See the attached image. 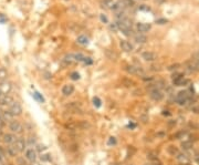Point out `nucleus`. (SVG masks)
<instances>
[{"mask_svg": "<svg viewBox=\"0 0 199 165\" xmlns=\"http://www.w3.org/2000/svg\"><path fill=\"white\" fill-rule=\"evenodd\" d=\"M120 46H121L122 50L126 51V52H131V51H133V46H132L131 42H129V41L122 40L121 43H120Z\"/></svg>", "mask_w": 199, "mask_h": 165, "instance_id": "16", "label": "nucleus"}, {"mask_svg": "<svg viewBox=\"0 0 199 165\" xmlns=\"http://www.w3.org/2000/svg\"><path fill=\"white\" fill-rule=\"evenodd\" d=\"M196 161H197V162H198V163H199V155H198V156H196Z\"/></svg>", "mask_w": 199, "mask_h": 165, "instance_id": "43", "label": "nucleus"}, {"mask_svg": "<svg viewBox=\"0 0 199 165\" xmlns=\"http://www.w3.org/2000/svg\"><path fill=\"white\" fill-rule=\"evenodd\" d=\"M100 18H101V20L103 21V22H105V23H107V22H108L107 18H106V17H105V16H104V15H101V17H100Z\"/></svg>", "mask_w": 199, "mask_h": 165, "instance_id": "40", "label": "nucleus"}, {"mask_svg": "<svg viewBox=\"0 0 199 165\" xmlns=\"http://www.w3.org/2000/svg\"><path fill=\"white\" fill-rule=\"evenodd\" d=\"M68 109L70 111H72L73 113H79V114H82V109H81V105L76 102H71L68 105Z\"/></svg>", "mask_w": 199, "mask_h": 165, "instance_id": "12", "label": "nucleus"}, {"mask_svg": "<svg viewBox=\"0 0 199 165\" xmlns=\"http://www.w3.org/2000/svg\"><path fill=\"white\" fill-rule=\"evenodd\" d=\"M178 66H179V64H175V66H169V68H168V70H174V69H175V70H176V69H178Z\"/></svg>", "mask_w": 199, "mask_h": 165, "instance_id": "41", "label": "nucleus"}, {"mask_svg": "<svg viewBox=\"0 0 199 165\" xmlns=\"http://www.w3.org/2000/svg\"><path fill=\"white\" fill-rule=\"evenodd\" d=\"M167 22H168V20H167V19H164V18L157 19L156 20V23H158V25H166Z\"/></svg>", "mask_w": 199, "mask_h": 165, "instance_id": "34", "label": "nucleus"}, {"mask_svg": "<svg viewBox=\"0 0 199 165\" xmlns=\"http://www.w3.org/2000/svg\"><path fill=\"white\" fill-rule=\"evenodd\" d=\"M71 79L72 80H79L80 79V74L78 72H73V73L71 74Z\"/></svg>", "mask_w": 199, "mask_h": 165, "instance_id": "35", "label": "nucleus"}, {"mask_svg": "<svg viewBox=\"0 0 199 165\" xmlns=\"http://www.w3.org/2000/svg\"><path fill=\"white\" fill-rule=\"evenodd\" d=\"M102 7H105V8H113L114 6V1L113 0H102Z\"/></svg>", "mask_w": 199, "mask_h": 165, "instance_id": "23", "label": "nucleus"}, {"mask_svg": "<svg viewBox=\"0 0 199 165\" xmlns=\"http://www.w3.org/2000/svg\"><path fill=\"white\" fill-rule=\"evenodd\" d=\"M167 152H168V154H170V155H177L178 154V150H177V147L176 146H173V145H170V146H168L167 147Z\"/></svg>", "mask_w": 199, "mask_h": 165, "instance_id": "22", "label": "nucleus"}, {"mask_svg": "<svg viewBox=\"0 0 199 165\" xmlns=\"http://www.w3.org/2000/svg\"><path fill=\"white\" fill-rule=\"evenodd\" d=\"M176 158H177V160L180 161V162H183V163H186V162H188V161H189L188 155H187L186 153H178Z\"/></svg>", "mask_w": 199, "mask_h": 165, "instance_id": "20", "label": "nucleus"}, {"mask_svg": "<svg viewBox=\"0 0 199 165\" xmlns=\"http://www.w3.org/2000/svg\"><path fill=\"white\" fill-rule=\"evenodd\" d=\"M3 110H1V108H0V115H1V113H2Z\"/></svg>", "mask_w": 199, "mask_h": 165, "instance_id": "44", "label": "nucleus"}, {"mask_svg": "<svg viewBox=\"0 0 199 165\" xmlns=\"http://www.w3.org/2000/svg\"><path fill=\"white\" fill-rule=\"evenodd\" d=\"M37 151L34 150V149H32V147H29V149H27V150L25 151V158L27 161H29V162H34L35 160H37Z\"/></svg>", "mask_w": 199, "mask_h": 165, "instance_id": "6", "label": "nucleus"}, {"mask_svg": "<svg viewBox=\"0 0 199 165\" xmlns=\"http://www.w3.org/2000/svg\"><path fill=\"white\" fill-rule=\"evenodd\" d=\"M190 99V94L188 93V91H182L177 94L176 97V102L179 105H184L187 103V101Z\"/></svg>", "mask_w": 199, "mask_h": 165, "instance_id": "3", "label": "nucleus"}, {"mask_svg": "<svg viewBox=\"0 0 199 165\" xmlns=\"http://www.w3.org/2000/svg\"><path fill=\"white\" fill-rule=\"evenodd\" d=\"M142 58H143L145 61H155L157 59V56H156V53H154V52L146 51V52H143Z\"/></svg>", "mask_w": 199, "mask_h": 165, "instance_id": "13", "label": "nucleus"}, {"mask_svg": "<svg viewBox=\"0 0 199 165\" xmlns=\"http://www.w3.org/2000/svg\"><path fill=\"white\" fill-rule=\"evenodd\" d=\"M13 102V98L10 94H3L0 98V108H9L10 104Z\"/></svg>", "mask_w": 199, "mask_h": 165, "instance_id": "7", "label": "nucleus"}, {"mask_svg": "<svg viewBox=\"0 0 199 165\" xmlns=\"http://www.w3.org/2000/svg\"><path fill=\"white\" fill-rule=\"evenodd\" d=\"M147 158H148L149 161L156 162V161H158V155H157L155 152H149L148 154H147Z\"/></svg>", "mask_w": 199, "mask_h": 165, "instance_id": "24", "label": "nucleus"}, {"mask_svg": "<svg viewBox=\"0 0 199 165\" xmlns=\"http://www.w3.org/2000/svg\"><path fill=\"white\" fill-rule=\"evenodd\" d=\"M73 92H74V86L72 85V84H66V85H63V88H62L63 95L69 97V95H71Z\"/></svg>", "mask_w": 199, "mask_h": 165, "instance_id": "14", "label": "nucleus"}, {"mask_svg": "<svg viewBox=\"0 0 199 165\" xmlns=\"http://www.w3.org/2000/svg\"><path fill=\"white\" fill-rule=\"evenodd\" d=\"M149 97H151L154 101H161V100L164 98V94H163V92H161L157 86H155V88L151 89V91H149Z\"/></svg>", "mask_w": 199, "mask_h": 165, "instance_id": "4", "label": "nucleus"}, {"mask_svg": "<svg viewBox=\"0 0 199 165\" xmlns=\"http://www.w3.org/2000/svg\"><path fill=\"white\" fill-rule=\"evenodd\" d=\"M1 117L3 119V121H5V122H8V123H10L11 121H13V120H15V117H13V115L11 114V113L8 111V110H3L2 113H1Z\"/></svg>", "mask_w": 199, "mask_h": 165, "instance_id": "15", "label": "nucleus"}, {"mask_svg": "<svg viewBox=\"0 0 199 165\" xmlns=\"http://www.w3.org/2000/svg\"><path fill=\"white\" fill-rule=\"evenodd\" d=\"M2 95H3V94H2V92H1V91H0V98H1V97H2Z\"/></svg>", "mask_w": 199, "mask_h": 165, "instance_id": "45", "label": "nucleus"}, {"mask_svg": "<svg viewBox=\"0 0 199 165\" xmlns=\"http://www.w3.org/2000/svg\"><path fill=\"white\" fill-rule=\"evenodd\" d=\"M93 103L96 108H100L101 107V100L98 99V98H94L93 99Z\"/></svg>", "mask_w": 199, "mask_h": 165, "instance_id": "33", "label": "nucleus"}, {"mask_svg": "<svg viewBox=\"0 0 199 165\" xmlns=\"http://www.w3.org/2000/svg\"><path fill=\"white\" fill-rule=\"evenodd\" d=\"M182 147L184 149V150H190L192 147V141H185V142L182 143Z\"/></svg>", "mask_w": 199, "mask_h": 165, "instance_id": "25", "label": "nucleus"}, {"mask_svg": "<svg viewBox=\"0 0 199 165\" xmlns=\"http://www.w3.org/2000/svg\"><path fill=\"white\" fill-rule=\"evenodd\" d=\"M126 71L131 74H136V76H144V70L139 66H126Z\"/></svg>", "mask_w": 199, "mask_h": 165, "instance_id": "10", "label": "nucleus"}, {"mask_svg": "<svg viewBox=\"0 0 199 165\" xmlns=\"http://www.w3.org/2000/svg\"><path fill=\"white\" fill-rule=\"evenodd\" d=\"M17 164L18 165H28L27 161L25 160V158H17Z\"/></svg>", "mask_w": 199, "mask_h": 165, "instance_id": "29", "label": "nucleus"}, {"mask_svg": "<svg viewBox=\"0 0 199 165\" xmlns=\"http://www.w3.org/2000/svg\"><path fill=\"white\" fill-rule=\"evenodd\" d=\"M13 145L16 146V149H17L19 153L25 152V151L27 150V142H25V140L22 139V137H17V140H16Z\"/></svg>", "mask_w": 199, "mask_h": 165, "instance_id": "8", "label": "nucleus"}, {"mask_svg": "<svg viewBox=\"0 0 199 165\" xmlns=\"http://www.w3.org/2000/svg\"><path fill=\"white\" fill-rule=\"evenodd\" d=\"M123 5L126 6V7H133L134 1L133 0H123Z\"/></svg>", "mask_w": 199, "mask_h": 165, "instance_id": "30", "label": "nucleus"}, {"mask_svg": "<svg viewBox=\"0 0 199 165\" xmlns=\"http://www.w3.org/2000/svg\"><path fill=\"white\" fill-rule=\"evenodd\" d=\"M12 83L10 81H8V80L0 82V91L2 92V94H9L12 91Z\"/></svg>", "mask_w": 199, "mask_h": 165, "instance_id": "5", "label": "nucleus"}, {"mask_svg": "<svg viewBox=\"0 0 199 165\" xmlns=\"http://www.w3.org/2000/svg\"><path fill=\"white\" fill-rule=\"evenodd\" d=\"M40 158H41V161H42V162H50V161H51L50 154H42L40 156Z\"/></svg>", "mask_w": 199, "mask_h": 165, "instance_id": "28", "label": "nucleus"}, {"mask_svg": "<svg viewBox=\"0 0 199 165\" xmlns=\"http://www.w3.org/2000/svg\"><path fill=\"white\" fill-rule=\"evenodd\" d=\"M5 151H6V154H7V156H9V158H17L18 153H19L13 144L12 145H8V146L5 149Z\"/></svg>", "mask_w": 199, "mask_h": 165, "instance_id": "11", "label": "nucleus"}, {"mask_svg": "<svg viewBox=\"0 0 199 165\" xmlns=\"http://www.w3.org/2000/svg\"><path fill=\"white\" fill-rule=\"evenodd\" d=\"M2 142L5 143V144L7 145H12L15 144L16 140H17V136H16V134H13V133H5V134L2 135Z\"/></svg>", "mask_w": 199, "mask_h": 165, "instance_id": "9", "label": "nucleus"}, {"mask_svg": "<svg viewBox=\"0 0 199 165\" xmlns=\"http://www.w3.org/2000/svg\"><path fill=\"white\" fill-rule=\"evenodd\" d=\"M8 78V71L7 69L3 68V66H0V82L5 81Z\"/></svg>", "mask_w": 199, "mask_h": 165, "instance_id": "19", "label": "nucleus"}, {"mask_svg": "<svg viewBox=\"0 0 199 165\" xmlns=\"http://www.w3.org/2000/svg\"><path fill=\"white\" fill-rule=\"evenodd\" d=\"M134 39H135V41H136L137 43H145L147 41L146 36H144L143 33H138V34H135Z\"/></svg>", "mask_w": 199, "mask_h": 165, "instance_id": "18", "label": "nucleus"}, {"mask_svg": "<svg viewBox=\"0 0 199 165\" xmlns=\"http://www.w3.org/2000/svg\"><path fill=\"white\" fill-rule=\"evenodd\" d=\"M8 127H9V130H10V132L13 133V134H21V133H23V131H25V126H23V124L21 122H19V121H17V120H13V121H11L9 124H8Z\"/></svg>", "mask_w": 199, "mask_h": 165, "instance_id": "1", "label": "nucleus"}, {"mask_svg": "<svg viewBox=\"0 0 199 165\" xmlns=\"http://www.w3.org/2000/svg\"><path fill=\"white\" fill-rule=\"evenodd\" d=\"M110 28H111V30L113 31V32H116V31H117V25H116V23L115 25H111V27H110Z\"/></svg>", "mask_w": 199, "mask_h": 165, "instance_id": "38", "label": "nucleus"}, {"mask_svg": "<svg viewBox=\"0 0 199 165\" xmlns=\"http://www.w3.org/2000/svg\"><path fill=\"white\" fill-rule=\"evenodd\" d=\"M46 150H47L46 145L38 144V145H37V150H35V151H38V152H42V151H46Z\"/></svg>", "mask_w": 199, "mask_h": 165, "instance_id": "32", "label": "nucleus"}, {"mask_svg": "<svg viewBox=\"0 0 199 165\" xmlns=\"http://www.w3.org/2000/svg\"><path fill=\"white\" fill-rule=\"evenodd\" d=\"M8 111L10 112L11 114L16 117H19V115L22 114L23 110H22V107H21V104L19 103V102L13 101L12 103L10 104V107L8 108Z\"/></svg>", "mask_w": 199, "mask_h": 165, "instance_id": "2", "label": "nucleus"}, {"mask_svg": "<svg viewBox=\"0 0 199 165\" xmlns=\"http://www.w3.org/2000/svg\"><path fill=\"white\" fill-rule=\"evenodd\" d=\"M185 135H186V132H185V131H180V132H177L176 134H175V137L179 140V139H183Z\"/></svg>", "mask_w": 199, "mask_h": 165, "instance_id": "31", "label": "nucleus"}, {"mask_svg": "<svg viewBox=\"0 0 199 165\" xmlns=\"http://www.w3.org/2000/svg\"><path fill=\"white\" fill-rule=\"evenodd\" d=\"M123 84L125 86H127V88H129V86H133L135 83H134V81H132L131 79H124L123 80Z\"/></svg>", "mask_w": 199, "mask_h": 165, "instance_id": "27", "label": "nucleus"}, {"mask_svg": "<svg viewBox=\"0 0 199 165\" xmlns=\"http://www.w3.org/2000/svg\"><path fill=\"white\" fill-rule=\"evenodd\" d=\"M78 127H80L82 130H86L88 127H90V124L86 121H81V122L78 123Z\"/></svg>", "mask_w": 199, "mask_h": 165, "instance_id": "26", "label": "nucleus"}, {"mask_svg": "<svg viewBox=\"0 0 199 165\" xmlns=\"http://www.w3.org/2000/svg\"><path fill=\"white\" fill-rule=\"evenodd\" d=\"M145 165H153V163H149V164H145Z\"/></svg>", "mask_w": 199, "mask_h": 165, "instance_id": "46", "label": "nucleus"}, {"mask_svg": "<svg viewBox=\"0 0 199 165\" xmlns=\"http://www.w3.org/2000/svg\"><path fill=\"white\" fill-rule=\"evenodd\" d=\"M137 30L141 33L147 32V31L151 30V25L149 23H138L137 25Z\"/></svg>", "mask_w": 199, "mask_h": 165, "instance_id": "17", "label": "nucleus"}, {"mask_svg": "<svg viewBox=\"0 0 199 165\" xmlns=\"http://www.w3.org/2000/svg\"><path fill=\"white\" fill-rule=\"evenodd\" d=\"M32 165H39V164H37V163H34V164H32Z\"/></svg>", "mask_w": 199, "mask_h": 165, "instance_id": "47", "label": "nucleus"}, {"mask_svg": "<svg viewBox=\"0 0 199 165\" xmlns=\"http://www.w3.org/2000/svg\"><path fill=\"white\" fill-rule=\"evenodd\" d=\"M33 97H34L35 99L38 100V101H40V102H43V101H44V99H43V98L41 97V95H40L39 93H37V92H35V93L33 94Z\"/></svg>", "mask_w": 199, "mask_h": 165, "instance_id": "36", "label": "nucleus"}, {"mask_svg": "<svg viewBox=\"0 0 199 165\" xmlns=\"http://www.w3.org/2000/svg\"><path fill=\"white\" fill-rule=\"evenodd\" d=\"M78 43H80V44H82V46H86V44H88V37L86 36H83V34H82V36H79L78 37Z\"/></svg>", "mask_w": 199, "mask_h": 165, "instance_id": "21", "label": "nucleus"}, {"mask_svg": "<svg viewBox=\"0 0 199 165\" xmlns=\"http://www.w3.org/2000/svg\"><path fill=\"white\" fill-rule=\"evenodd\" d=\"M108 144H110V145H112V144H116V140H115V137H111V139H110V141H108Z\"/></svg>", "mask_w": 199, "mask_h": 165, "instance_id": "39", "label": "nucleus"}, {"mask_svg": "<svg viewBox=\"0 0 199 165\" xmlns=\"http://www.w3.org/2000/svg\"><path fill=\"white\" fill-rule=\"evenodd\" d=\"M6 125V122L3 121V119L1 117V115H0V130H2L3 127H5Z\"/></svg>", "mask_w": 199, "mask_h": 165, "instance_id": "37", "label": "nucleus"}, {"mask_svg": "<svg viewBox=\"0 0 199 165\" xmlns=\"http://www.w3.org/2000/svg\"><path fill=\"white\" fill-rule=\"evenodd\" d=\"M192 111H194L195 113H199V105H197V107L192 108Z\"/></svg>", "mask_w": 199, "mask_h": 165, "instance_id": "42", "label": "nucleus"}]
</instances>
